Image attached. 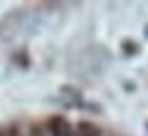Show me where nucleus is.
Returning <instances> with one entry per match:
<instances>
[{
	"mask_svg": "<svg viewBox=\"0 0 148 136\" xmlns=\"http://www.w3.org/2000/svg\"><path fill=\"white\" fill-rule=\"evenodd\" d=\"M79 136H101V131H99V126L89 124V121H82L79 124Z\"/></svg>",
	"mask_w": 148,
	"mask_h": 136,
	"instance_id": "nucleus-1",
	"label": "nucleus"
},
{
	"mask_svg": "<svg viewBox=\"0 0 148 136\" xmlns=\"http://www.w3.org/2000/svg\"><path fill=\"white\" fill-rule=\"evenodd\" d=\"M52 129L57 131V136H69V134H67L69 129H67V124H64L62 119H52Z\"/></svg>",
	"mask_w": 148,
	"mask_h": 136,
	"instance_id": "nucleus-2",
	"label": "nucleus"
}]
</instances>
